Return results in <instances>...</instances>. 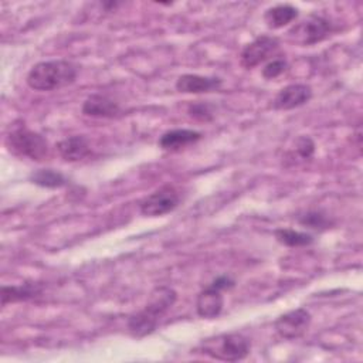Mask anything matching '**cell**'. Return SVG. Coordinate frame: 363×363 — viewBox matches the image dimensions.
<instances>
[{"label":"cell","instance_id":"cell-1","mask_svg":"<svg viewBox=\"0 0 363 363\" xmlns=\"http://www.w3.org/2000/svg\"><path fill=\"white\" fill-rule=\"evenodd\" d=\"M177 294L173 288L160 285L152 289L143 309L133 313L128 319V330L133 337H145L153 333L159 320L174 305Z\"/></svg>","mask_w":363,"mask_h":363},{"label":"cell","instance_id":"cell-2","mask_svg":"<svg viewBox=\"0 0 363 363\" xmlns=\"http://www.w3.org/2000/svg\"><path fill=\"white\" fill-rule=\"evenodd\" d=\"M78 65L68 60L41 61L27 74V85L35 91H54L75 82Z\"/></svg>","mask_w":363,"mask_h":363},{"label":"cell","instance_id":"cell-3","mask_svg":"<svg viewBox=\"0 0 363 363\" xmlns=\"http://www.w3.org/2000/svg\"><path fill=\"white\" fill-rule=\"evenodd\" d=\"M250 339L242 333H221L217 336L206 337L197 346V350L211 359L223 362H238L250 353Z\"/></svg>","mask_w":363,"mask_h":363},{"label":"cell","instance_id":"cell-4","mask_svg":"<svg viewBox=\"0 0 363 363\" xmlns=\"http://www.w3.org/2000/svg\"><path fill=\"white\" fill-rule=\"evenodd\" d=\"M6 146L11 153L35 162L45 160L50 155L48 140L38 132L28 129L24 123L11 128L6 136Z\"/></svg>","mask_w":363,"mask_h":363},{"label":"cell","instance_id":"cell-5","mask_svg":"<svg viewBox=\"0 0 363 363\" xmlns=\"http://www.w3.org/2000/svg\"><path fill=\"white\" fill-rule=\"evenodd\" d=\"M335 30L333 23L319 14H309L306 18L296 23L286 33L291 43L299 45H313L328 38Z\"/></svg>","mask_w":363,"mask_h":363},{"label":"cell","instance_id":"cell-6","mask_svg":"<svg viewBox=\"0 0 363 363\" xmlns=\"http://www.w3.org/2000/svg\"><path fill=\"white\" fill-rule=\"evenodd\" d=\"M180 204V191L173 184H164L143 197L139 210L146 217H160L173 211Z\"/></svg>","mask_w":363,"mask_h":363},{"label":"cell","instance_id":"cell-7","mask_svg":"<svg viewBox=\"0 0 363 363\" xmlns=\"http://www.w3.org/2000/svg\"><path fill=\"white\" fill-rule=\"evenodd\" d=\"M279 40L274 35H258L242 48L240 54V62L244 68L251 69L261 62L272 58L279 50Z\"/></svg>","mask_w":363,"mask_h":363},{"label":"cell","instance_id":"cell-8","mask_svg":"<svg viewBox=\"0 0 363 363\" xmlns=\"http://www.w3.org/2000/svg\"><path fill=\"white\" fill-rule=\"evenodd\" d=\"M311 320H312V316L306 309L296 308L281 315L275 320L274 326L277 333L281 337L292 340L305 335V332L309 329Z\"/></svg>","mask_w":363,"mask_h":363},{"label":"cell","instance_id":"cell-9","mask_svg":"<svg viewBox=\"0 0 363 363\" xmlns=\"http://www.w3.org/2000/svg\"><path fill=\"white\" fill-rule=\"evenodd\" d=\"M312 94V88L308 84H289L278 91L272 101V106L278 111L295 109L308 104Z\"/></svg>","mask_w":363,"mask_h":363},{"label":"cell","instance_id":"cell-10","mask_svg":"<svg viewBox=\"0 0 363 363\" xmlns=\"http://www.w3.org/2000/svg\"><path fill=\"white\" fill-rule=\"evenodd\" d=\"M223 81L217 77H204L199 74H183L176 79V89L183 94H207L218 91Z\"/></svg>","mask_w":363,"mask_h":363},{"label":"cell","instance_id":"cell-11","mask_svg":"<svg viewBox=\"0 0 363 363\" xmlns=\"http://www.w3.org/2000/svg\"><path fill=\"white\" fill-rule=\"evenodd\" d=\"M221 292V289L211 284L199 292L196 298V311L200 318L213 319L221 313L224 306V296Z\"/></svg>","mask_w":363,"mask_h":363},{"label":"cell","instance_id":"cell-12","mask_svg":"<svg viewBox=\"0 0 363 363\" xmlns=\"http://www.w3.org/2000/svg\"><path fill=\"white\" fill-rule=\"evenodd\" d=\"M82 113L91 118H116L121 113V106L108 95L92 94L84 101Z\"/></svg>","mask_w":363,"mask_h":363},{"label":"cell","instance_id":"cell-13","mask_svg":"<svg viewBox=\"0 0 363 363\" xmlns=\"http://www.w3.org/2000/svg\"><path fill=\"white\" fill-rule=\"evenodd\" d=\"M44 286L40 282H24L20 285H3L0 289L1 306L14 302L30 301L41 295Z\"/></svg>","mask_w":363,"mask_h":363},{"label":"cell","instance_id":"cell-14","mask_svg":"<svg viewBox=\"0 0 363 363\" xmlns=\"http://www.w3.org/2000/svg\"><path fill=\"white\" fill-rule=\"evenodd\" d=\"M57 152L65 162H78L91 155V146L84 135H72L57 143Z\"/></svg>","mask_w":363,"mask_h":363},{"label":"cell","instance_id":"cell-15","mask_svg":"<svg viewBox=\"0 0 363 363\" xmlns=\"http://www.w3.org/2000/svg\"><path fill=\"white\" fill-rule=\"evenodd\" d=\"M203 135L199 130L193 129H172L164 132L159 139V146L164 150H179L184 146H189L191 143H196L200 140Z\"/></svg>","mask_w":363,"mask_h":363},{"label":"cell","instance_id":"cell-16","mask_svg":"<svg viewBox=\"0 0 363 363\" xmlns=\"http://www.w3.org/2000/svg\"><path fill=\"white\" fill-rule=\"evenodd\" d=\"M298 14L299 10L292 4H277L264 13V21L269 28L277 30L292 23Z\"/></svg>","mask_w":363,"mask_h":363},{"label":"cell","instance_id":"cell-17","mask_svg":"<svg viewBox=\"0 0 363 363\" xmlns=\"http://www.w3.org/2000/svg\"><path fill=\"white\" fill-rule=\"evenodd\" d=\"M30 182L40 187L57 189L68 184V179L54 169H38L30 174Z\"/></svg>","mask_w":363,"mask_h":363},{"label":"cell","instance_id":"cell-18","mask_svg":"<svg viewBox=\"0 0 363 363\" xmlns=\"http://www.w3.org/2000/svg\"><path fill=\"white\" fill-rule=\"evenodd\" d=\"M274 235L279 244L286 247H306L315 241L313 235L291 228H277L274 231Z\"/></svg>","mask_w":363,"mask_h":363},{"label":"cell","instance_id":"cell-19","mask_svg":"<svg viewBox=\"0 0 363 363\" xmlns=\"http://www.w3.org/2000/svg\"><path fill=\"white\" fill-rule=\"evenodd\" d=\"M298 223L319 231L328 230L333 225V221L320 210H308L302 213L301 216H298Z\"/></svg>","mask_w":363,"mask_h":363},{"label":"cell","instance_id":"cell-20","mask_svg":"<svg viewBox=\"0 0 363 363\" xmlns=\"http://www.w3.org/2000/svg\"><path fill=\"white\" fill-rule=\"evenodd\" d=\"M187 113L197 121H203V122H208L213 119L214 113H213V105H210L208 102H203V101H197L189 105L187 108Z\"/></svg>","mask_w":363,"mask_h":363},{"label":"cell","instance_id":"cell-21","mask_svg":"<svg viewBox=\"0 0 363 363\" xmlns=\"http://www.w3.org/2000/svg\"><path fill=\"white\" fill-rule=\"evenodd\" d=\"M288 67V62L284 58H272L261 71L262 77L265 79H274L285 72Z\"/></svg>","mask_w":363,"mask_h":363},{"label":"cell","instance_id":"cell-22","mask_svg":"<svg viewBox=\"0 0 363 363\" xmlns=\"http://www.w3.org/2000/svg\"><path fill=\"white\" fill-rule=\"evenodd\" d=\"M295 152L301 159H311L315 152V142L309 136H299L295 142Z\"/></svg>","mask_w":363,"mask_h":363},{"label":"cell","instance_id":"cell-23","mask_svg":"<svg viewBox=\"0 0 363 363\" xmlns=\"http://www.w3.org/2000/svg\"><path fill=\"white\" fill-rule=\"evenodd\" d=\"M211 285L216 286V288H218V289H221V291H225V289L234 288L235 281H234L230 275H218L217 278L213 279Z\"/></svg>","mask_w":363,"mask_h":363}]
</instances>
